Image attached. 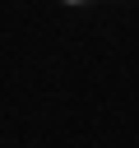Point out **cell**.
<instances>
[{
    "label": "cell",
    "mask_w": 139,
    "mask_h": 148,
    "mask_svg": "<svg viewBox=\"0 0 139 148\" xmlns=\"http://www.w3.org/2000/svg\"><path fill=\"white\" fill-rule=\"evenodd\" d=\"M70 5H79V0H70Z\"/></svg>",
    "instance_id": "obj_1"
}]
</instances>
